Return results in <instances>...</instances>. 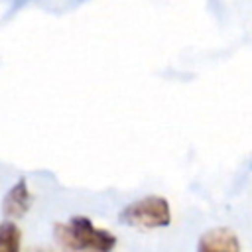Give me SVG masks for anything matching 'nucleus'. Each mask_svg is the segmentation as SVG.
I'll return each mask as SVG.
<instances>
[{
  "mask_svg": "<svg viewBox=\"0 0 252 252\" xmlns=\"http://www.w3.org/2000/svg\"><path fill=\"white\" fill-rule=\"evenodd\" d=\"M30 207H32V193H30L28 181H26V179H20V181L4 195L2 213H4V217L10 219V220H20L22 217L28 215Z\"/></svg>",
  "mask_w": 252,
  "mask_h": 252,
  "instance_id": "obj_3",
  "label": "nucleus"
},
{
  "mask_svg": "<svg viewBox=\"0 0 252 252\" xmlns=\"http://www.w3.org/2000/svg\"><path fill=\"white\" fill-rule=\"evenodd\" d=\"M22 246V230L14 220L0 224V252H18Z\"/></svg>",
  "mask_w": 252,
  "mask_h": 252,
  "instance_id": "obj_5",
  "label": "nucleus"
},
{
  "mask_svg": "<svg viewBox=\"0 0 252 252\" xmlns=\"http://www.w3.org/2000/svg\"><path fill=\"white\" fill-rule=\"evenodd\" d=\"M120 220L138 228H158V226H167L171 220L169 205L163 197L150 195L140 201L130 203L122 213Z\"/></svg>",
  "mask_w": 252,
  "mask_h": 252,
  "instance_id": "obj_2",
  "label": "nucleus"
},
{
  "mask_svg": "<svg viewBox=\"0 0 252 252\" xmlns=\"http://www.w3.org/2000/svg\"><path fill=\"white\" fill-rule=\"evenodd\" d=\"M57 242L69 250H110L116 244L114 234L96 228L87 217H73L53 228Z\"/></svg>",
  "mask_w": 252,
  "mask_h": 252,
  "instance_id": "obj_1",
  "label": "nucleus"
},
{
  "mask_svg": "<svg viewBox=\"0 0 252 252\" xmlns=\"http://www.w3.org/2000/svg\"><path fill=\"white\" fill-rule=\"evenodd\" d=\"M199 248L201 250H238V242L230 230L220 228V230H213V232L203 234Z\"/></svg>",
  "mask_w": 252,
  "mask_h": 252,
  "instance_id": "obj_4",
  "label": "nucleus"
}]
</instances>
